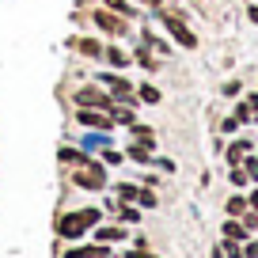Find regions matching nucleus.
Here are the masks:
<instances>
[{
    "label": "nucleus",
    "mask_w": 258,
    "mask_h": 258,
    "mask_svg": "<svg viewBox=\"0 0 258 258\" xmlns=\"http://www.w3.org/2000/svg\"><path fill=\"white\" fill-rule=\"evenodd\" d=\"M91 224H99V209L69 213V217H61V224H57V235H64V239H76V235H84Z\"/></svg>",
    "instance_id": "1"
},
{
    "label": "nucleus",
    "mask_w": 258,
    "mask_h": 258,
    "mask_svg": "<svg viewBox=\"0 0 258 258\" xmlns=\"http://www.w3.org/2000/svg\"><path fill=\"white\" fill-rule=\"evenodd\" d=\"M76 186H88V190H103V182H106V171H103V163H84L80 171H76Z\"/></svg>",
    "instance_id": "2"
},
{
    "label": "nucleus",
    "mask_w": 258,
    "mask_h": 258,
    "mask_svg": "<svg viewBox=\"0 0 258 258\" xmlns=\"http://www.w3.org/2000/svg\"><path fill=\"white\" fill-rule=\"evenodd\" d=\"M163 27H167V31L175 34V42H178V46H186V49H194V46H198V38H194V31H190V27H186V23H182V19H178V16H171V12H163Z\"/></svg>",
    "instance_id": "3"
},
{
    "label": "nucleus",
    "mask_w": 258,
    "mask_h": 258,
    "mask_svg": "<svg viewBox=\"0 0 258 258\" xmlns=\"http://www.w3.org/2000/svg\"><path fill=\"white\" fill-rule=\"evenodd\" d=\"M76 118H80L84 125H95V129H110V125H114V118H110V114H103L99 106H80V110H76Z\"/></svg>",
    "instance_id": "4"
},
{
    "label": "nucleus",
    "mask_w": 258,
    "mask_h": 258,
    "mask_svg": "<svg viewBox=\"0 0 258 258\" xmlns=\"http://www.w3.org/2000/svg\"><path fill=\"white\" fill-rule=\"evenodd\" d=\"M76 103H80V106H99V110H110V99H106V95H99V91L95 88H80V91H76Z\"/></svg>",
    "instance_id": "5"
},
{
    "label": "nucleus",
    "mask_w": 258,
    "mask_h": 258,
    "mask_svg": "<svg viewBox=\"0 0 258 258\" xmlns=\"http://www.w3.org/2000/svg\"><path fill=\"white\" fill-rule=\"evenodd\" d=\"M95 23L103 27V31H110V34H121V31H125V23H121L118 16H110V12H95Z\"/></svg>",
    "instance_id": "6"
},
{
    "label": "nucleus",
    "mask_w": 258,
    "mask_h": 258,
    "mask_svg": "<svg viewBox=\"0 0 258 258\" xmlns=\"http://www.w3.org/2000/svg\"><path fill=\"white\" fill-rule=\"evenodd\" d=\"M110 250L106 247H73V250H64V258H106Z\"/></svg>",
    "instance_id": "7"
},
{
    "label": "nucleus",
    "mask_w": 258,
    "mask_h": 258,
    "mask_svg": "<svg viewBox=\"0 0 258 258\" xmlns=\"http://www.w3.org/2000/svg\"><path fill=\"white\" fill-rule=\"evenodd\" d=\"M133 137H137V145H145V148L156 145V133H152L148 125H133Z\"/></svg>",
    "instance_id": "8"
},
{
    "label": "nucleus",
    "mask_w": 258,
    "mask_h": 258,
    "mask_svg": "<svg viewBox=\"0 0 258 258\" xmlns=\"http://www.w3.org/2000/svg\"><path fill=\"white\" fill-rule=\"evenodd\" d=\"M247 141H235V145L232 148H228V160H232V163H243V156H247Z\"/></svg>",
    "instance_id": "9"
},
{
    "label": "nucleus",
    "mask_w": 258,
    "mask_h": 258,
    "mask_svg": "<svg viewBox=\"0 0 258 258\" xmlns=\"http://www.w3.org/2000/svg\"><path fill=\"white\" fill-rule=\"evenodd\" d=\"M224 235H228V239H243V235H247V224H235V220H228V224H224Z\"/></svg>",
    "instance_id": "10"
},
{
    "label": "nucleus",
    "mask_w": 258,
    "mask_h": 258,
    "mask_svg": "<svg viewBox=\"0 0 258 258\" xmlns=\"http://www.w3.org/2000/svg\"><path fill=\"white\" fill-rule=\"evenodd\" d=\"M141 99H145L148 106H156V103H160V91H156L152 84H141Z\"/></svg>",
    "instance_id": "11"
},
{
    "label": "nucleus",
    "mask_w": 258,
    "mask_h": 258,
    "mask_svg": "<svg viewBox=\"0 0 258 258\" xmlns=\"http://www.w3.org/2000/svg\"><path fill=\"white\" fill-rule=\"evenodd\" d=\"M76 46H80L84 53H91V57H99V53H103V46H99V42H91V38H80Z\"/></svg>",
    "instance_id": "12"
},
{
    "label": "nucleus",
    "mask_w": 258,
    "mask_h": 258,
    "mask_svg": "<svg viewBox=\"0 0 258 258\" xmlns=\"http://www.w3.org/2000/svg\"><path fill=\"white\" fill-rule=\"evenodd\" d=\"M106 8H114V12H121V16H137V12L129 8V0H106Z\"/></svg>",
    "instance_id": "13"
},
{
    "label": "nucleus",
    "mask_w": 258,
    "mask_h": 258,
    "mask_svg": "<svg viewBox=\"0 0 258 258\" xmlns=\"http://www.w3.org/2000/svg\"><path fill=\"white\" fill-rule=\"evenodd\" d=\"M61 160H64V163H88V156H84V152H73V148H64Z\"/></svg>",
    "instance_id": "14"
},
{
    "label": "nucleus",
    "mask_w": 258,
    "mask_h": 258,
    "mask_svg": "<svg viewBox=\"0 0 258 258\" xmlns=\"http://www.w3.org/2000/svg\"><path fill=\"white\" fill-rule=\"evenodd\" d=\"M121 235H125L121 228H103V232H99V239H103V243H110V239H121Z\"/></svg>",
    "instance_id": "15"
},
{
    "label": "nucleus",
    "mask_w": 258,
    "mask_h": 258,
    "mask_svg": "<svg viewBox=\"0 0 258 258\" xmlns=\"http://www.w3.org/2000/svg\"><path fill=\"white\" fill-rule=\"evenodd\" d=\"M129 156H133V160H137V163H148V148H145V145L129 148Z\"/></svg>",
    "instance_id": "16"
},
{
    "label": "nucleus",
    "mask_w": 258,
    "mask_h": 258,
    "mask_svg": "<svg viewBox=\"0 0 258 258\" xmlns=\"http://www.w3.org/2000/svg\"><path fill=\"white\" fill-rule=\"evenodd\" d=\"M103 53H106V57H110V61H114V64H125V61H129V57H125V53H121V49H114V46H110V49H103Z\"/></svg>",
    "instance_id": "17"
},
{
    "label": "nucleus",
    "mask_w": 258,
    "mask_h": 258,
    "mask_svg": "<svg viewBox=\"0 0 258 258\" xmlns=\"http://www.w3.org/2000/svg\"><path fill=\"white\" fill-rule=\"evenodd\" d=\"M224 254H228V258H243V250H239V243H235V239H228V243H224Z\"/></svg>",
    "instance_id": "18"
},
{
    "label": "nucleus",
    "mask_w": 258,
    "mask_h": 258,
    "mask_svg": "<svg viewBox=\"0 0 258 258\" xmlns=\"http://www.w3.org/2000/svg\"><path fill=\"white\" fill-rule=\"evenodd\" d=\"M118 194H121V198H125V202H137V186H118Z\"/></svg>",
    "instance_id": "19"
},
{
    "label": "nucleus",
    "mask_w": 258,
    "mask_h": 258,
    "mask_svg": "<svg viewBox=\"0 0 258 258\" xmlns=\"http://www.w3.org/2000/svg\"><path fill=\"white\" fill-rule=\"evenodd\" d=\"M243 209H247V202H243V198H232V202H228V213H232V217H235V213H243Z\"/></svg>",
    "instance_id": "20"
},
{
    "label": "nucleus",
    "mask_w": 258,
    "mask_h": 258,
    "mask_svg": "<svg viewBox=\"0 0 258 258\" xmlns=\"http://www.w3.org/2000/svg\"><path fill=\"white\" fill-rule=\"evenodd\" d=\"M232 182L243 186V182H247V171H243V167H232Z\"/></svg>",
    "instance_id": "21"
},
{
    "label": "nucleus",
    "mask_w": 258,
    "mask_h": 258,
    "mask_svg": "<svg viewBox=\"0 0 258 258\" xmlns=\"http://www.w3.org/2000/svg\"><path fill=\"white\" fill-rule=\"evenodd\" d=\"M137 202H141V205H148V209H152V205H156V194H145V190H141V194H137Z\"/></svg>",
    "instance_id": "22"
},
{
    "label": "nucleus",
    "mask_w": 258,
    "mask_h": 258,
    "mask_svg": "<svg viewBox=\"0 0 258 258\" xmlns=\"http://www.w3.org/2000/svg\"><path fill=\"white\" fill-rule=\"evenodd\" d=\"M243 171H247V178H258V160H247V167H243Z\"/></svg>",
    "instance_id": "23"
},
{
    "label": "nucleus",
    "mask_w": 258,
    "mask_h": 258,
    "mask_svg": "<svg viewBox=\"0 0 258 258\" xmlns=\"http://www.w3.org/2000/svg\"><path fill=\"white\" fill-rule=\"evenodd\" d=\"M243 254H247V258H258V243H250V247L243 250Z\"/></svg>",
    "instance_id": "24"
},
{
    "label": "nucleus",
    "mask_w": 258,
    "mask_h": 258,
    "mask_svg": "<svg viewBox=\"0 0 258 258\" xmlns=\"http://www.w3.org/2000/svg\"><path fill=\"white\" fill-rule=\"evenodd\" d=\"M250 205H254V209H258V190H254V194H250Z\"/></svg>",
    "instance_id": "25"
},
{
    "label": "nucleus",
    "mask_w": 258,
    "mask_h": 258,
    "mask_svg": "<svg viewBox=\"0 0 258 258\" xmlns=\"http://www.w3.org/2000/svg\"><path fill=\"white\" fill-rule=\"evenodd\" d=\"M250 12V19H254V23H258V8H247Z\"/></svg>",
    "instance_id": "26"
},
{
    "label": "nucleus",
    "mask_w": 258,
    "mask_h": 258,
    "mask_svg": "<svg viewBox=\"0 0 258 258\" xmlns=\"http://www.w3.org/2000/svg\"><path fill=\"white\" fill-rule=\"evenodd\" d=\"M133 258H152V254H145V250H137V254H133Z\"/></svg>",
    "instance_id": "27"
},
{
    "label": "nucleus",
    "mask_w": 258,
    "mask_h": 258,
    "mask_svg": "<svg viewBox=\"0 0 258 258\" xmlns=\"http://www.w3.org/2000/svg\"><path fill=\"white\" fill-rule=\"evenodd\" d=\"M148 4H160V0H148Z\"/></svg>",
    "instance_id": "28"
}]
</instances>
